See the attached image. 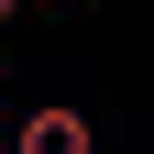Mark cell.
Returning a JSON list of instances; mask_svg holds the SVG:
<instances>
[{
    "label": "cell",
    "instance_id": "cell-1",
    "mask_svg": "<svg viewBox=\"0 0 154 154\" xmlns=\"http://www.w3.org/2000/svg\"><path fill=\"white\" fill-rule=\"evenodd\" d=\"M11 154H99V132H88V110L55 99V110H22V143Z\"/></svg>",
    "mask_w": 154,
    "mask_h": 154
}]
</instances>
